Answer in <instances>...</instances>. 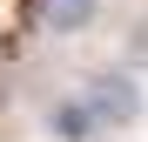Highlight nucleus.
Wrapping results in <instances>:
<instances>
[{"instance_id":"nucleus-1","label":"nucleus","mask_w":148,"mask_h":142,"mask_svg":"<svg viewBox=\"0 0 148 142\" xmlns=\"http://www.w3.org/2000/svg\"><path fill=\"white\" fill-rule=\"evenodd\" d=\"M74 102L88 108L94 129H128L135 115H141V88H135L128 75H114V68H101V75L81 81V95H74Z\"/></svg>"},{"instance_id":"nucleus-2","label":"nucleus","mask_w":148,"mask_h":142,"mask_svg":"<svg viewBox=\"0 0 148 142\" xmlns=\"http://www.w3.org/2000/svg\"><path fill=\"white\" fill-rule=\"evenodd\" d=\"M101 14V0H40V27L47 34H81Z\"/></svg>"},{"instance_id":"nucleus-3","label":"nucleus","mask_w":148,"mask_h":142,"mask_svg":"<svg viewBox=\"0 0 148 142\" xmlns=\"http://www.w3.org/2000/svg\"><path fill=\"white\" fill-rule=\"evenodd\" d=\"M135 54H141V61H148V27H135Z\"/></svg>"}]
</instances>
